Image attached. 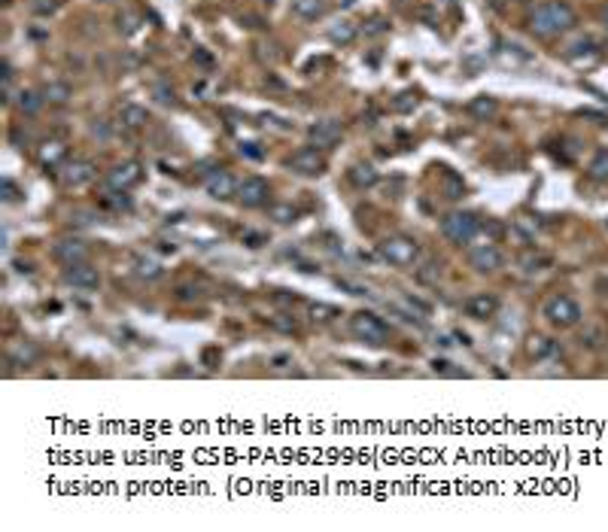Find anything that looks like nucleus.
I'll return each instance as SVG.
<instances>
[{
  "label": "nucleus",
  "mask_w": 608,
  "mask_h": 532,
  "mask_svg": "<svg viewBox=\"0 0 608 532\" xmlns=\"http://www.w3.org/2000/svg\"><path fill=\"white\" fill-rule=\"evenodd\" d=\"M572 25H575V10L569 3H563V0H548L533 12V25L529 27L539 37H557V34L569 31Z\"/></svg>",
  "instance_id": "nucleus-1"
},
{
  "label": "nucleus",
  "mask_w": 608,
  "mask_h": 532,
  "mask_svg": "<svg viewBox=\"0 0 608 532\" xmlns=\"http://www.w3.org/2000/svg\"><path fill=\"white\" fill-rule=\"evenodd\" d=\"M478 229H480V219L469 210H454L441 219V234L456 246L471 244V238L478 234Z\"/></svg>",
  "instance_id": "nucleus-2"
},
{
  "label": "nucleus",
  "mask_w": 608,
  "mask_h": 532,
  "mask_svg": "<svg viewBox=\"0 0 608 532\" xmlns=\"http://www.w3.org/2000/svg\"><path fill=\"white\" fill-rule=\"evenodd\" d=\"M377 253L384 255L390 265L395 268H408L420 259V244L414 238H405V234H395V238H386L377 244Z\"/></svg>",
  "instance_id": "nucleus-3"
},
{
  "label": "nucleus",
  "mask_w": 608,
  "mask_h": 532,
  "mask_svg": "<svg viewBox=\"0 0 608 532\" xmlns=\"http://www.w3.org/2000/svg\"><path fill=\"white\" fill-rule=\"evenodd\" d=\"M541 314H544V319H548L550 325L569 329V325H575L578 319H581V308H578V301H575V298H569V295H550L548 301H544Z\"/></svg>",
  "instance_id": "nucleus-4"
},
{
  "label": "nucleus",
  "mask_w": 608,
  "mask_h": 532,
  "mask_svg": "<svg viewBox=\"0 0 608 532\" xmlns=\"http://www.w3.org/2000/svg\"><path fill=\"white\" fill-rule=\"evenodd\" d=\"M350 332H353V335H356L359 340L371 344V347L386 344V335H390V329H386L384 319L374 316V314H365V310H359V314L350 316Z\"/></svg>",
  "instance_id": "nucleus-5"
},
{
  "label": "nucleus",
  "mask_w": 608,
  "mask_h": 532,
  "mask_svg": "<svg viewBox=\"0 0 608 532\" xmlns=\"http://www.w3.org/2000/svg\"><path fill=\"white\" fill-rule=\"evenodd\" d=\"M286 165L292 167L295 174H301V176H320L323 170H326V159H323L320 146H301L299 152L289 155Z\"/></svg>",
  "instance_id": "nucleus-6"
},
{
  "label": "nucleus",
  "mask_w": 608,
  "mask_h": 532,
  "mask_svg": "<svg viewBox=\"0 0 608 532\" xmlns=\"http://www.w3.org/2000/svg\"><path fill=\"white\" fill-rule=\"evenodd\" d=\"M465 259H469V265L475 268V271L490 274V271H499L502 262H505V255H502L493 244H480V246H469Z\"/></svg>",
  "instance_id": "nucleus-7"
},
{
  "label": "nucleus",
  "mask_w": 608,
  "mask_h": 532,
  "mask_svg": "<svg viewBox=\"0 0 608 532\" xmlns=\"http://www.w3.org/2000/svg\"><path fill=\"white\" fill-rule=\"evenodd\" d=\"M140 180H143V167H140L137 161H125V165L113 167L110 174L104 176L107 189H113V192H128L131 186H137Z\"/></svg>",
  "instance_id": "nucleus-8"
},
{
  "label": "nucleus",
  "mask_w": 608,
  "mask_h": 532,
  "mask_svg": "<svg viewBox=\"0 0 608 532\" xmlns=\"http://www.w3.org/2000/svg\"><path fill=\"white\" fill-rule=\"evenodd\" d=\"M268 195H271V186L261 176H246L244 183H237V201L244 207H261L268 204Z\"/></svg>",
  "instance_id": "nucleus-9"
},
{
  "label": "nucleus",
  "mask_w": 608,
  "mask_h": 532,
  "mask_svg": "<svg viewBox=\"0 0 608 532\" xmlns=\"http://www.w3.org/2000/svg\"><path fill=\"white\" fill-rule=\"evenodd\" d=\"M52 255L65 268H70V265H80V262H89V246L82 244V240H76V238H65V240H58V244L52 246Z\"/></svg>",
  "instance_id": "nucleus-10"
},
{
  "label": "nucleus",
  "mask_w": 608,
  "mask_h": 532,
  "mask_svg": "<svg viewBox=\"0 0 608 532\" xmlns=\"http://www.w3.org/2000/svg\"><path fill=\"white\" fill-rule=\"evenodd\" d=\"M65 283L73 286V289H97L101 286V274H97L95 265L80 262V265H70L65 271Z\"/></svg>",
  "instance_id": "nucleus-11"
},
{
  "label": "nucleus",
  "mask_w": 608,
  "mask_h": 532,
  "mask_svg": "<svg viewBox=\"0 0 608 532\" xmlns=\"http://www.w3.org/2000/svg\"><path fill=\"white\" fill-rule=\"evenodd\" d=\"M207 195L216 198V201L237 198V180L229 174V170H216L213 176H207Z\"/></svg>",
  "instance_id": "nucleus-12"
},
{
  "label": "nucleus",
  "mask_w": 608,
  "mask_h": 532,
  "mask_svg": "<svg viewBox=\"0 0 608 532\" xmlns=\"http://www.w3.org/2000/svg\"><path fill=\"white\" fill-rule=\"evenodd\" d=\"M499 310V298L493 292H475L465 301V314L471 319H490Z\"/></svg>",
  "instance_id": "nucleus-13"
},
{
  "label": "nucleus",
  "mask_w": 608,
  "mask_h": 532,
  "mask_svg": "<svg viewBox=\"0 0 608 532\" xmlns=\"http://www.w3.org/2000/svg\"><path fill=\"white\" fill-rule=\"evenodd\" d=\"M310 140H314V146H335L338 140H341V122H335V119H323V122L310 125Z\"/></svg>",
  "instance_id": "nucleus-14"
},
{
  "label": "nucleus",
  "mask_w": 608,
  "mask_h": 532,
  "mask_svg": "<svg viewBox=\"0 0 608 532\" xmlns=\"http://www.w3.org/2000/svg\"><path fill=\"white\" fill-rule=\"evenodd\" d=\"M91 180H95V165H91V161H73V165L61 174V183H65L67 189H80Z\"/></svg>",
  "instance_id": "nucleus-15"
},
{
  "label": "nucleus",
  "mask_w": 608,
  "mask_h": 532,
  "mask_svg": "<svg viewBox=\"0 0 608 532\" xmlns=\"http://www.w3.org/2000/svg\"><path fill=\"white\" fill-rule=\"evenodd\" d=\"M329 10V0H292V12L304 21H316L323 19Z\"/></svg>",
  "instance_id": "nucleus-16"
},
{
  "label": "nucleus",
  "mask_w": 608,
  "mask_h": 532,
  "mask_svg": "<svg viewBox=\"0 0 608 532\" xmlns=\"http://www.w3.org/2000/svg\"><path fill=\"white\" fill-rule=\"evenodd\" d=\"M347 180H350L356 189H371L374 183H377V170H374L371 165H353V167L347 170Z\"/></svg>",
  "instance_id": "nucleus-17"
},
{
  "label": "nucleus",
  "mask_w": 608,
  "mask_h": 532,
  "mask_svg": "<svg viewBox=\"0 0 608 532\" xmlns=\"http://www.w3.org/2000/svg\"><path fill=\"white\" fill-rule=\"evenodd\" d=\"M119 119H122V125H128V128H143L146 122H150V113L137 104H125L122 110H119Z\"/></svg>",
  "instance_id": "nucleus-18"
},
{
  "label": "nucleus",
  "mask_w": 608,
  "mask_h": 532,
  "mask_svg": "<svg viewBox=\"0 0 608 532\" xmlns=\"http://www.w3.org/2000/svg\"><path fill=\"white\" fill-rule=\"evenodd\" d=\"M587 176L596 183H608V149H599L593 155V161L587 165Z\"/></svg>",
  "instance_id": "nucleus-19"
},
{
  "label": "nucleus",
  "mask_w": 608,
  "mask_h": 532,
  "mask_svg": "<svg viewBox=\"0 0 608 532\" xmlns=\"http://www.w3.org/2000/svg\"><path fill=\"white\" fill-rule=\"evenodd\" d=\"M65 155H67V146L58 143V140H49V143L40 146V161H43V165H58Z\"/></svg>",
  "instance_id": "nucleus-20"
},
{
  "label": "nucleus",
  "mask_w": 608,
  "mask_h": 532,
  "mask_svg": "<svg viewBox=\"0 0 608 532\" xmlns=\"http://www.w3.org/2000/svg\"><path fill=\"white\" fill-rule=\"evenodd\" d=\"M43 101H49V104H67L70 101V85L67 82H49L43 89Z\"/></svg>",
  "instance_id": "nucleus-21"
},
{
  "label": "nucleus",
  "mask_w": 608,
  "mask_h": 532,
  "mask_svg": "<svg viewBox=\"0 0 608 532\" xmlns=\"http://www.w3.org/2000/svg\"><path fill=\"white\" fill-rule=\"evenodd\" d=\"M268 216H271L277 225H292L295 219H299V210H295L292 204H274V207L268 210Z\"/></svg>",
  "instance_id": "nucleus-22"
},
{
  "label": "nucleus",
  "mask_w": 608,
  "mask_h": 532,
  "mask_svg": "<svg viewBox=\"0 0 608 532\" xmlns=\"http://www.w3.org/2000/svg\"><path fill=\"white\" fill-rule=\"evenodd\" d=\"M353 37H356V27H353V21H335V25L329 27V40H331V43H350Z\"/></svg>",
  "instance_id": "nucleus-23"
},
{
  "label": "nucleus",
  "mask_w": 608,
  "mask_h": 532,
  "mask_svg": "<svg viewBox=\"0 0 608 532\" xmlns=\"http://www.w3.org/2000/svg\"><path fill=\"white\" fill-rule=\"evenodd\" d=\"M37 356H40V350H37L34 344H19L16 350H12V359H10V362H12V365H25V368H27Z\"/></svg>",
  "instance_id": "nucleus-24"
},
{
  "label": "nucleus",
  "mask_w": 608,
  "mask_h": 532,
  "mask_svg": "<svg viewBox=\"0 0 608 532\" xmlns=\"http://www.w3.org/2000/svg\"><path fill=\"white\" fill-rule=\"evenodd\" d=\"M469 113H471V116L487 119V116H493V113H496V101H493V97H487V95H480V97H475V101L469 104Z\"/></svg>",
  "instance_id": "nucleus-25"
},
{
  "label": "nucleus",
  "mask_w": 608,
  "mask_h": 532,
  "mask_svg": "<svg viewBox=\"0 0 608 532\" xmlns=\"http://www.w3.org/2000/svg\"><path fill=\"white\" fill-rule=\"evenodd\" d=\"M19 97H22V101H19V110H22L25 116H34V113H37L40 106H43V97L34 95V91H22Z\"/></svg>",
  "instance_id": "nucleus-26"
},
{
  "label": "nucleus",
  "mask_w": 608,
  "mask_h": 532,
  "mask_svg": "<svg viewBox=\"0 0 608 532\" xmlns=\"http://www.w3.org/2000/svg\"><path fill=\"white\" fill-rule=\"evenodd\" d=\"M526 353H529V356H535V359L548 356V353H550V340L544 335H533V338H529V344H526Z\"/></svg>",
  "instance_id": "nucleus-27"
},
{
  "label": "nucleus",
  "mask_w": 608,
  "mask_h": 532,
  "mask_svg": "<svg viewBox=\"0 0 608 532\" xmlns=\"http://www.w3.org/2000/svg\"><path fill=\"white\" fill-rule=\"evenodd\" d=\"M331 316H338V310L331 308V304H314V308H310V319H314V323H329Z\"/></svg>",
  "instance_id": "nucleus-28"
},
{
  "label": "nucleus",
  "mask_w": 608,
  "mask_h": 532,
  "mask_svg": "<svg viewBox=\"0 0 608 532\" xmlns=\"http://www.w3.org/2000/svg\"><path fill=\"white\" fill-rule=\"evenodd\" d=\"M271 325H274V329H280V332H286V335H295V332H299V323H295L292 316H286V314L274 316Z\"/></svg>",
  "instance_id": "nucleus-29"
},
{
  "label": "nucleus",
  "mask_w": 608,
  "mask_h": 532,
  "mask_svg": "<svg viewBox=\"0 0 608 532\" xmlns=\"http://www.w3.org/2000/svg\"><path fill=\"white\" fill-rule=\"evenodd\" d=\"M444 192H447V198H463L465 186H463V180H459V176L447 174V180H444Z\"/></svg>",
  "instance_id": "nucleus-30"
},
{
  "label": "nucleus",
  "mask_w": 608,
  "mask_h": 532,
  "mask_svg": "<svg viewBox=\"0 0 608 532\" xmlns=\"http://www.w3.org/2000/svg\"><path fill=\"white\" fill-rule=\"evenodd\" d=\"M137 274H140V277H146V280H155V277H161V268L155 265V262L140 259V262H137Z\"/></svg>",
  "instance_id": "nucleus-31"
},
{
  "label": "nucleus",
  "mask_w": 608,
  "mask_h": 532,
  "mask_svg": "<svg viewBox=\"0 0 608 532\" xmlns=\"http://www.w3.org/2000/svg\"><path fill=\"white\" fill-rule=\"evenodd\" d=\"M34 12H40V16H49V12L58 10V0H37V3L31 6Z\"/></svg>",
  "instance_id": "nucleus-32"
},
{
  "label": "nucleus",
  "mask_w": 608,
  "mask_h": 532,
  "mask_svg": "<svg viewBox=\"0 0 608 532\" xmlns=\"http://www.w3.org/2000/svg\"><path fill=\"white\" fill-rule=\"evenodd\" d=\"M244 240H246V246H253V250H259V246L268 244V238H265V234H259V231H246Z\"/></svg>",
  "instance_id": "nucleus-33"
},
{
  "label": "nucleus",
  "mask_w": 608,
  "mask_h": 532,
  "mask_svg": "<svg viewBox=\"0 0 608 532\" xmlns=\"http://www.w3.org/2000/svg\"><path fill=\"white\" fill-rule=\"evenodd\" d=\"M155 97H159V104H174V91L165 89V85H155Z\"/></svg>",
  "instance_id": "nucleus-34"
},
{
  "label": "nucleus",
  "mask_w": 608,
  "mask_h": 532,
  "mask_svg": "<svg viewBox=\"0 0 608 532\" xmlns=\"http://www.w3.org/2000/svg\"><path fill=\"white\" fill-rule=\"evenodd\" d=\"M259 143H240V152L250 155V159H261V149H256Z\"/></svg>",
  "instance_id": "nucleus-35"
},
{
  "label": "nucleus",
  "mask_w": 608,
  "mask_h": 532,
  "mask_svg": "<svg viewBox=\"0 0 608 532\" xmlns=\"http://www.w3.org/2000/svg\"><path fill=\"white\" fill-rule=\"evenodd\" d=\"M384 27H386V25H384V19H374V21H371V27H369V34H380Z\"/></svg>",
  "instance_id": "nucleus-36"
},
{
  "label": "nucleus",
  "mask_w": 608,
  "mask_h": 532,
  "mask_svg": "<svg viewBox=\"0 0 608 532\" xmlns=\"http://www.w3.org/2000/svg\"><path fill=\"white\" fill-rule=\"evenodd\" d=\"M271 362H274V365H277V368H283V362H292V359H289V356H274Z\"/></svg>",
  "instance_id": "nucleus-37"
},
{
  "label": "nucleus",
  "mask_w": 608,
  "mask_h": 532,
  "mask_svg": "<svg viewBox=\"0 0 608 532\" xmlns=\"http://www.w3.org/2000/svg\"><path fill=\"white\" fill-rule=\"evenodd\" d=\"M603 21H605V31H608V6H605V12H603Z\"/></svg>",
  "instance_id": "nucleus-38"
},
{
  "label": "nucleus",
  "mask_w": 608,
  "mask_h": 532,
  "mask_svg": "<svg viewBox=\"0 0 608 532\" xmlns=\"http://www.w3.org/2000/svg\"><path fill=\"white\" fill-rule=\"evenodd\" d=\"M338 3H341V6H350V3H356V0H338Z\"/></svg>",
  "instance_id": "nucleus-39"
},
{
  "label": "nucleus",
  "mask_w": 608,
  "mask_h": 532,
  "mask_svg": "<svg viewBox=\"0 0 608 532\" xmlns=\"http://www.w3.org/2000/svg\"><path fill=\"white\" fill-rule=\"evenodd\" d=\"M101 3H107V0H101Z\"/></svg>",
  "instance_id": "nucleus-40"
}]
</instances>
